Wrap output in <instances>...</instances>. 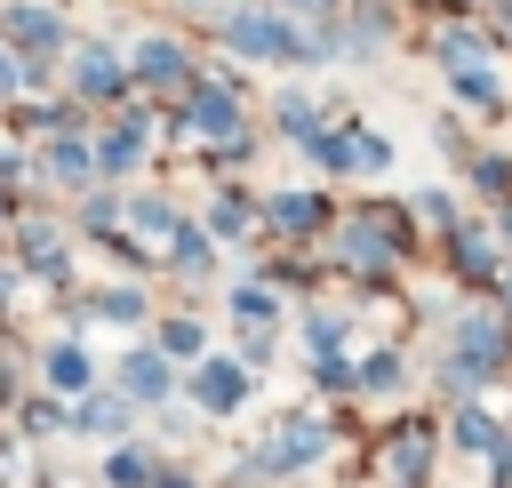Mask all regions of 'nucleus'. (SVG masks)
I'll use <instances>...</instances> for the list:
<instances>
[{
    "label": "nucleus",
    "instance_id": "39448f33",
    "mask_svg": "<svg viewBox=\"0 0 512 488\" xmlns=\"http://www.w3.org/2000/svg\"><path fill=\"white\" fill-rule=\"evenodd\" d=\"M136 72H144V80H184V48L144 40V48H136Z\"/></svg>",
    "mask_w": 512,
    "mask_h": 488
},
{
    "label": "nucleus",
    "instance_id": "f257e3e1",
    "mask_svg": "<svg viewBox=\"0 0 512 488\" xmlns=\"http://www.w3.org/2000/svg\"><path fill=\"white\" fill-rule=\"evenodd\" d=\"M224 40H232L240 56H304V40H296L280 16H264V8H240V16L224 24Z\"/></svg>",
    "mask_w": 512,
    "mask_h": 488
},
{
    "label": "nucleus",
    "instance_id": "ddd939ff",
    "mask_svg": "<svg viewBox=\"0 0 512 488\" xmlns=\"http://www.w3.org/2000/svg\"><path fill=\"white\" fill-rule=\"evenodd\" d=\"M312 216H320V200H304V192L296 200H272V224H288V232H304Z\"/></svg>",
    "mask_w": 512,
    "mask_h": 488
},
{
    "label": "nucleus",
    "instance_id": "9d476101",
    "mask_svg": "<svg viewBox=\"0 0 512 488\" xmlns=\"http://www.w3.org/2000/svg\"><path fill=\"white\" fill-rule=\"evenodd\" d=\"M200 400H208V408H232V400H240V376H232V368H200Z\"/></svg>",
    "mask_w": 512,
    "mask_h": 488
},
{
    "label": "nucleus",
    "instance_id": "f03ea898",
    "mask_svg": "<svg viewBox=\"0 0 512 488\" xmlns=\"http://www.w3.org/2000/svg\"><path fill=\"white\" fill-rule=\"evenodd\" d=\"M8 40H16L24 56H48V48L64 40V24H56L48 8H16V16H8Z\"/></svg>",
    "mask_w": 512,
    "mask_h": 488
},
{
    "label": "nucleus",
    "instance_id": "423d86ee",
    "mask_svg": "<svg viewBox=\"0 0 512 488\" xmlns=\"http://www.w3.org/2000/svg\"><path fill=\"white\" fill-rule=\"evenodd\" d=\"M72 72H80V88H88V96H120V64H112L104 48H88Z\"/></svg>",
    "mask_w": 512,
    "mask_h": 488
},
{
    "label": "nucleus",
    "instance_id": "a211bd4d",
    "mask_svg": "<svg viewBox=\"0 0 512 488\" xmlns=\"http://www.w3.org/2000/svg\"><path fill=\"white\" fill-rule=\"evenodd\" d=\"M8 80H16V72H8V56H0V88H8Z\"/></svg>",
    "mask_w": 512,
    "mask_h": 488
},
{
    "label": "nucleus",
    "instance_id": "6ab92c4d",
    "mask_svg": "<svg viewBox=\"0 0 512 488\" xmlns=\"http://www.w3.org/2000/svg\"><path fill=\"white\" fill-rule=\"evenodd\" d=\"M304 8H328V0H304Z\"/></svg>",
    "mask_w": 512,
    "mask_h": 488
},
{
    "label": "nucleus",
    "instance_id": "f8f14e48",
    "mask_svg": "<svg viewBox=\"0 0 512 488\" xmlns=\"http://www.w3.org/2000/svg\"><path fill=\"white\" fill-rule=\"evenodd\" d=\"M128 392H168V368H160L152 352H136V360H128Z\"/></svg>",
    "mask_w": 512,
    "mask_h": 488
},
{
    "label": "nucleus",
    "instance_id": "9b49d317",
    "mask_svg": "<svg viewBox=\"0 0 512 488\" xmlns=\"http://www.w3.org/2000/svg\"><path fill=\"white\" fill-rule=\"evenodd\" d=\"M280 128H288V136H304V144H312V136H320V112H312V104H304V96H296V104H288V96H280Z\"/></svg>",
    "mask_w": 512,
    "mask_h": 488
},
{
    "label": "nucleus",
    "instance_id": "0eeeda50",
    "mask_svg": "<svg viewBox=\"0 0 512 488\" xmlns=\"http://www.w3.org/2000/svg\"><path fill=\"white\" fill-rule=\"evenodd\" d=\"M136 144H144V120H120V128L104 136V152H96V168H128V160H136Z\"/></svg>",
    "mask_w": 512,
    "mask_h": 488
},
{
    "label": "nucleus",
    "instance_id": "6e6552de",
    "mask_svg": "<svg viewBox=\"0 0 512 488\" xmlns=\"http://www.w3.org/2000/svg\"><path fill=\"white\" fill-rule=\"evenodd\" d=\"M192 120H200V128H232V120H240V104H232V88H200V104H192Z\"/></svg>",
    "mask_w": 512,
    "mask_h": 488
},
{
    "label": "nucleus",
    "instance_id": "dca6fc26",
    "mask_svg": "<svg viewBox=\"0 0 512 488\" xmlns=\"http://www.w3.org/2000/svg\"><path fill=\"white\" fill-rule=\"evenodd\" d=\"M56 176H88V152L80 144H56Z\"/></svg>",
    "mask_w": 512,
    "mask_h": 488
},
{
    "label": "nucleus",
    "instance_id": "20e7f679",
    "mask_svg": "<svg viewBox=\"0 0 512 488\" xmlns=\"http://www.w3.org/2000/svg\"><path fill=\"white\" fill-rule=\"evenodd\" d=\"M72 424H80V432H120V424H128V408H120L112 392H88V400L72 408Z\"/></svg>",
    "mask_w": 512,
    "mask_h": 488
},
{
    "label": "nucleus",
    "instance_id": "f3484780",
    "mask_svg": "<svg viewBox=\"0 0 512 488\" xmlns=\"http://www.w3.org/2000/svg\"><path fill=\"white\" fill-rule=\"evenodd\" d=\"M160 344H168V352H192V344H200V328H192V320H168V336H160Z\"/></svg>",
    "mask_w": 512,
    "mask_h": 488
},
{
    "label": "nucleus",
    "instance_id": "4468645a",
    "mask_svg": "<svg viewBox=\"0 0 512 488\" xmlns=\"http://www.w3.org/2000/svg\"><path fill=\"white\" fill-rule=\"evenodd\" d=\"M48 376H56V384H80V376H88V360H80L72 344H56V352H48Z\"/></svg>",
    "mask_w": 512,
    "mask_h": 488
},
{
    "label": "nucleus",
    "instance_id": "7ed1b4c3",
    "mask_svg": "<svg viewBox=\"0 0 512 488\" xmlns=\"http://www.w3.org/2000/svg\"><path fill=\"white\" fill-rule=\"evenodd\" d=\"M496 360H504V328H496V320H472V328H464V360H456V368H464V376H472V368L488 376Z\"/></svg>",
    "mask_w": 512,
    "mask_h": 488
},
{
    "label": "nucleus",
    "instance_id": "1a4fd4ad",
    "mask_svg": "<svg viewBox=\"0 0 512 488\" xmlns=\"http://www.w3.org/2000/svg\"><path fill=\"white\" fill-rule=\"evenodd\" d=\"M304 456H320V424H296L272 440V464H304Z\"/></svg>",
    "mask_w": 512,
    "mask_h": 488
},
{
    "label": "nucleus",
    "instance_id": "2eb2a0df",
    "mask_svg": "<svg viewBox=\"0 0 512 488\" xmlns=\"http://www.w3.org/2000/svg\"><path fill=\"white\" fill-rule=\"evenodd\" d=\"M456 96H464V104H496V80H488V72H456Z\"/></svg>",
    "mask_w": 512,
    "mask_h": 488
}]
</instances>
